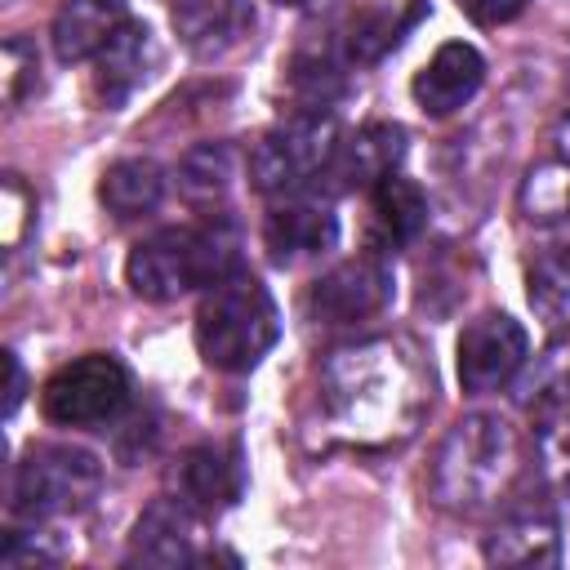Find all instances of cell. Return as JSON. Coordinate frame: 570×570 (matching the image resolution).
<instances>
[{"label":"cell","instance_id":"obj_1","mask_svg":"<svg viewBox=\"0 0 570 570\" xmlns=\"http://www.w3.org/2000/svg\"><path fill=\"white\" fill-rule=\"evenodd\" d=\"M432 410V370L414 343L370 334L334 347L316 370V428L325 445H405Z\"/></svg>","mask_w":570,"mask_h":570},{"label":"cell","instance_id":"obj_2","mask_svg":"<svg viewBox=\"0 0 570 570\" xmlns=\"http://www.w3.org/2000/svg\"><path fill=\"white\" fill-rule=\"evenodd\" d=\"M521 468H525V441L512 428V419L476 410V414H463L441 436L428 468V490L441 512L481 517L508 503Z\"/></svg>","mask_w":570,"mask_h":570},{"label":"cell","instance_id":"obj_3","mask_svg":"<svg viewBox=\"0 0 570 570\" xmlns=\"http://www.w3.org/2000/svg\"><path fill=\"white\" fill-rule=\"evenodd\" d=\"M240 254V232L227 214H205L200 223H178L142 236L125 258V281L147 303H174L191 289L223 281Z\"/></svg>","mask_w":570,"mask_h":570},{"label":"cell","instance_id":"obj_4","mask_svg":"<svg viewBox=\"0 0 570 570\" xmlns=\"http://www.w3.org/2000/svg\"><path fill=\"white\" fill-rule=\"evenodd\" d=\"M191 334H196V352L209 370L249 374L276 347L281 312H276L272 289L254 272L232 267L223 281H214L200 294Z\"/></svg>","mask_w":570,"mask_h":570},{"label":"cell","instance_id":"obj_5","mask_svg":"<svg viewBox=\"0 0 570 570\" xmlns=\"http://www.w3.org/2000/svg\"><path fill=\"white\" fill-rule=\"evenodd\" d=\"M338 142H343V134H338L334 111H325V107L294 111L289 120L272 125L254 142V151L245 160L254 191H263L272 200L307 191L312 183H321L330 174V165L338 156Z\"/></svg>","mask_w":570,"mask_h":570},{"label":"cell","instance_id":"obj_6","mask_svg":"<svg viewBox=\"0 0 570 570\" xmlns=\"http://www.w3.org/2000/svg\"><path fill=\"white\" fill-rule=\"evenodd\" d=\"M102 490V463L67 441H45L13 468L9 508L18 521H67L80 517Z\"/></svg>","mask_w":570,"mask_h":570},{"label":"cell","instance_id":"obj_7","mask_svg":"<svg viewBox=\"0 0 570 570\" xmlns=\"http://www.w3.org/2000/svg\"><path fill=\"white\" fill-rule=\"evenodd\" d=\"M134 401V379L120 356L85 352L58 365L40 387V414L53 428H111Z\"/></svg>","mask_w":570,"mask_h":570},{"label":"cell","instance_id":"obj_8","mask_svg":"<svg viewBox=\"0 0 570 570\" xmlns=\"http://www.w3.org/2000/svg\"><path fill=\"white\" fill-rule=\"evenodd\" d=\"M396 294V276H392V263L370 249V254H356V258H343L338 267H330L312 294H307V316L325 330H352L379 312H387Z\"/></svg>","mask_w":570,"mask_h":570},{"label":"cell","instance_id":"obj_9","mask_svg":"<svg viewBox=\"0 0 570 570\" xmlns=\"http://www.w3.org/2000/svg\"><path fill=\"white\" fill-rule=\"evenodd\" d=\"M530 356V334L521 321L508 312H481L463 325L454 343V365H459V387L468 396H490L508 387Z\"/></svg>","mask_w":570,"mask_h":570},{"label":"cell","instance_id":"obj_10","mask_svg":"<svg viewBox=\"0 0 570 570\" xmlns=\"http://www.w3.org/2000/svg\"><path fill=\"white\" fill-rule=\"evenodd\" d=\"M481 557L490 566H557L561 561V517L548 490L534 499H517L490 525Z\"/></svg>","mask_w":570,"mask_h":570},{"label":"cell","instance_id":"obj_11","mask_svg":"<svg viewBox=\"0 0 570 570\" xmlns=\"http://www.w3.org/2000/svg\"><path fill=\"white\" fill-rule=\"evenodd\" d=\"M209 548H200V508L183 494H160L142 508L129 534V561L142 566H200Z\"/></svg>","mask_w":570,"mask_h":570},{"label":"cell","instance_id":"obj_12","mask_svg":"<svg viewBox=\"0 0 570 570\" xmlns=\"http://www.w3.org/2000/svg\"><path fill=\"white\" fill-rule=\"evenodd\" d=\"M338 240V218L325 200L298 191L281 196L263 218V249L276 267H298L307 258H321Z\"/></svg>","mask_w":570,"mask_h":570},{"label":"cell","instance_id":"obj_13","mask_svg":"<svg viewBox=\"0 0 570 570\" xmlns=\"http://www.w3.org/2000/svg\"><path fill=\"white\" fill-rule=\"evenodd\" d=\"M481 80H485V58H481V49L468 45V40H445V45L423 62V71L414 76L410 94H414V102H419L423 116H436V120H441V116L463 111V107L476 98Z\"/></svg>","mask_w":570,"mask_h":570},{"label":"cell","instance_id":"obj_14","mask_svg":"<svg viewBox=\"0 0 570 570\" xmlns=\"http://www.w3.org/2000/svg\"><path fill=\"white\" fill-rule=\"evenodd\" d=\"M156 67V36L147 22H125L116 31V40L94 58V76H89V89H94V102L102 111H120L151 76Z\"/></svg>","mask_w":570,"mask_h":570},{"label":"cell","instance_id":"obj_15","mask_svg":"<svg viewBox=\"0 0 570 570\" xmlns=\"http://www.w3.org/2000/svg\"><path fill=\"white\" fill-rule=\"evenodd\" d=\"M178 494L200 512H223L245 494V459L232 441H200L178 463Z\"/></svg>","mask_w":570,"mask_h":570},{"label":"cell","instance_id":"obj_16","mask_svg":"<svg viewBox=\"0 0 570 570\" xmlns=\"http://www.w3.org/2000/svg\"><path fill=\"white\" fill-rule=\"evenodd\" d=\"M401 160H405V129L392 120H370L338 142V156L325 178H334L338 191H370L379 178L396 174Z\"/></svg>","mask_w":570,"mask_h":570},{"label":"cell","instance_id":"obj_17","mask_svg":"<svg viewBox=\"0 0 570 570\" xmlns=\"http://www.w3.org/2000/svg\"><path fill=\"white\" fill-rule=\"evenodd\" d=\"M129 22L125 0H62L49 27V45L58 53V62L76 67V62H94L116 31Z\"/></svg>","mask_w":570,"mask_h":570},{"label":"cell","instance_id":"obj_18","mask_svg":"<svg viewBox=\"0 0 570 570\" xmlns=\"http://www.w3.org/2000/svg\"><path fill=\"white\" fill-rule=\"evenodd\" d=\"M428 227V196L401 169L370 187V240L379 254L419 240Z\"/></svg>","mask_w":570,"mask_h":570},{"label":"cell","instance_id":"obj_19","mask_svg":"<svg viewBox=\"0 0 570 570\" xmlns=\"http://www.w3.org/2000/svg\"><path fill=\"white\" fill-rule=\"evenodd\" d=\"M419 13H423V0H410L405 9L401 4H365V9H356L338 27V58L347 67L379 62L383 53H392L401 45V36L419 22Z\"/></svg>","mask_w":570,"mask_h":570},{"label":"cell","instance_id":"obj_20","mask_svg":"<svg viewBox=\"0 0 570 570\" xmlns=\"http://www.w3.org/2000/svg\"><path fill=\"white\" fill-rule=\"evenodd\" d=\"M98 200L120 223L142 218V214H151L165 200V169L151 156H125V160H116V165L102 169Z\"/></svg>","mask_w":570,"mask_h":570},{"label":"cell","instance_id":"obj_21","mask_svg":"<svg viewBox=\"0 0 570 570\" xmlns=\"http://www.w3.org/2000/svg\"><path fill=\"white\" fill-rule=\"evenodd\" d=\"M512 383H517L512 396H517L521 410L548 414V410L566 405L570 401V330H561L557 338H548L534 361L525 356V365H521V374Z\"/></svg>","mask_w":570,"mask_h":570},{"label":"cell","instance_id":"obj_22","mask_svg":"<svg viewBox=\"0 0 570 570\" xmlns=\"http://www.w3.org/2000/svg\"><path fill=\"white\" fill-rule=\"evenodd\" d=\"M236 183V151L227 142H200L178 165V191L187 205H218Z\"/></svg>","mask_w":570,"mask_h":570},{"label":"cell","instance_id":"obj_23","mask_svg":"<svg viewBox=\"0 0 570 570\" xmlns=\"http://www.w3.org/2000/svg\"><path fill=\"white\" fill-rule=\"evenodd\" d=\"M525 285H530L525 289L530 294V307L548 325L566 330L570 325V245H557V249L539 254L534 267H530V276H525Z\"/></svg>","mask_w":570,"mask_h":570},{"label":"cell","instance_id":"obj_24","mask_svg":"<svg viewBox=\"0 0 570 570\" xmlns=\"http://www.w3.org/2000/svg\"><path fill=\"white\" fill-rule=\"evenodd\" d=\"M517 205L530 223H570V165L557 156L548 165H534L521 183Z\"/></svg>","mask_w":570,"mask_h":570},{"label":"cell","instance_id":"obj_25","mask_svg":"<svg viewBox=\"0 0 570 570\" xmlns=\"http://www.w3.org/2000/svg\"><path fill=\"white\" fill-rule=\"evenodd\" d=\"M534 476L548 494L570 490V410L557 405L548 414H539L534 428Z\"/></svg>","mask_w":570,"mask_h":570},{"label":"cell","instance_id":"obj_26","mask_svg":"<svg viewBox=\"0 0 570 570\" xmlns=\"http://www.w3.org/2000/svg\"><path fill=\"white\" fill-rule=\"evenodd\" d=\"M62 521H18L9 534H4V548H0V561L4 566H53L67 557V543H62Z\"/></svg>","mask_w":570,"mask_h":570},{"label":"cell","instance_id":"obj_27","mask_svg":"<svg viewBox=\"0 0 570 570\" xmlns=\"http://www.w3.org/2000/svg\"><path fill=\"white\" fill-rule=\"evenodd\" d=\"M0 85H4V107H22L40 89V53L27 36H9L0 53Z\"/></svg>","mask_w":570,"mask_h":570},{"label":"cell","instance_id":"obj_28","mask_svg":"<svg viewBox=\"0 0 570 570\" xmlns=\"http://www.w3.org/2000/svg\"><path fill=\"white\" fill-rule=\"evenodd\" d=\"M0 209H4V254H18V245L31 232V214H36V196L27 191V183L18 174H4Z\"/></svg>","mask_w":570,"mask_h":570},{"label":"cell","instance_id":"obj_29","mask_svg":"<svg viewBox=\"0 0 570 570\" xmlns=\"http://www.w3.org/2000/svg\"><path fill=\"white\" fill-rule=\"evenodd\" d=\"M463 18H472L476 27H503L512 22L517 13H525L530 0H454Z\"/></svg>","mask_w":570,"mask_h":570},{"label":"cell","instance_id":"obj_30","mask_svg":"<svg viewBox=\"0 0 570 570\" xmlns=\"http://www.w3.org/2000/svg\"><path fill=\"white\" fill-rule=\"evenodd\" d=\"M4 370H9V392H4V414L13 419L18 405H22V392H27V374H22V361L18 352H4Z\"/></svg>","mask_w":570,"mask_h":570},{"label":"cell","instance_id":"obj_31","mask_svg":"<svg viewBox=\"0 0 570 570\" xmlns=\"http://www.w3.org/2000/svg\"><path fill=\"white\" fill-rule=\"evenodd\" d=\"M552 156L570 165V111H566V116L557 120V129H552Z\"/></svg>","mask_w":570,"mask_h":570},{"label":"cell","instance_id":"obj_32","mask_svg":"<svg viewBox=\"0 0 570 570\" xmlns=\"http://www.w3.org/2000/svg\"><path fill=\"white\" fill-rule=\"evenodd\" d=\"M272 4H289V9H298V4H312V0H272Z\"/></svg>","mask_w":570,"mask_h":570}]
</instances>
